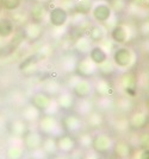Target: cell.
Here are the masks:
<instances>
[{
	"label": "cell",
	"mask_w": 149,
	"mask_h": 159,
	"mask_svg": "<svg viewBox=\"0 0 149 159\" xmlns=\"http://www.w3.org/2000/svg\"><path fill=\"white\" fill-rule=\"evenodd\" d=\"M111 61L113 62L117 70H128L135 64L136 53L131 48L121 45L113 49L111 55Z\"/></svg>",
	"instance_id": "1"
},
{
	"label": "cell",
	"mask_w": 149,
	"mask_h": 159,
	"mask_svg": "<svg viewBox=\"0 0 149 159\" xmlns=\"http://www.w3.org/2000/svg\"><path fill=\"white\" fill-rule=\"evenodd\" d=\"M37 124H38V129L37 131L41 133L43 137L59 138L60 135H62L65 133L61 121L57 119L55 115L43 114Z\"/></svg>",
	"instance_id": "2"
},
{
	"label": "cell",
	"mask_w": 149,
	"mask_h": 159,
	"mask_svg": "<svg viewBox=\"0 0 149 159\" xmlns=\"http://www.w3.org/2000/svg\"><path fill=\"white\" fill-rule=\"evenodd\" d=\"M89 17L97 24L108 25L111 20L116 18V14L113 13L108 0H93Z\"/></svg>",
	"instance_id": "3"
},
{
	"label": "cell",
	"mask_w": 149,
	"mask_h": 159,
	"mask_svg": "<svg viewBox=\"0 0 149 159\" xmlns=\"http://www.w3.org/2000/svg\"><path fill=\"white\" fill-rule=\"evenodd\" d=\"M70 20V13L67 7L63 5H54L53 7L48 8V24L53 29H61L67 27Z\"/></svg>",
	"instance_id": "4"
},
{
	"label": "cell",
	"mask_w": 149,
	"mask_h": 159,
	"mask_svg": "<svg viewBox=\"0 0 149 159\" xmlns=\"http://www.w3.org/2000/svg\"><path fill=\"white\" fill-rule=\"evenodd\" d=\"M69 87L76 99H87L93 93V84L88 79H81L74 75L69 79Z\"/></svg>",
	"instance_id": "5"
},
{
	"label": "cell",
	"mask_w": 149,
	"mask_h": 159,
	"mask_svg": "<svg viewBox=\"0 0 149 159\" xmlns=\"http://www.w3.org/2000/svg\"><path fill=\"white\" fill-rule=\"evenodd\" d=\"M108 36H110V39L113 42V44L121 47V45H125L132 38V30L128 24L117 23L112 29L108 30Z\"/></svg>",
	"instance_id": "6"
},
{
	"label": "cell",
	"mask_w": 149,
	"mask_h": 159,
	"mask_svg": "<svg viewBox=\"0 0 149 159\" xmlns=\"http://www.w3.org/2000/svg\"><path fill=\"white\" fill-rule=\"evenodd\" d=\"M98 73V66L94 64L88 56H82L76 62L74 74L81 79H89L93 77Z\"/></svg>",
	"instance_id": "7"
},
{
	"label": "cell",
	"mask_w": 149,
	"mask_h": 159,
	"mask_svg": "<svg viewBox=\"0 0 149 159\" xmlns=\"http://www.w3.org/2000/svg\"><path fill=\"white\" fill-rule=\"evenodd\" d=\"M119 86L122 88L123 93L125 94L129 98H135L137 95V88H138V84H137V76L135 74L130 73V71H127L124 73L121 76L119 79Z\"/></svg>",
	"instance_id": "8"
},
{
	"label": "cell",
	"mask_w": 149,
	"mask_h": 159,
	"mask_svg": "<svg viewBox=\"0 0 149 159\" xmlns=\"http://www.w3.org/2000/svg\"><path fill=\"white\" fill-rule=\"evenodd\" d=\"M113 147V141L105 133H99L95 137H93V144H92V150L97 152L99 156L100 154H108L110 151H112Z\"/></svg>",
	"instance_id": "9"
},
{
	"label": "cell",
	"mask_w": 149,
	"mask_h": 159,
	"mask_svg": "<svg viewBox=\"0 0 149 159\" xmlns=\"http://www.w3.org/2000/svg\"><path fill=\"white\" fill-rule=\"evenodd\" d=\"M56 145H57V150L60 154H70L76 150L78 144H76V139L72 134H62L59 138H56Z\"/></svg>",
	"instance_id": "10"
},
{
	"label": "cell",
	"mask_w": 149,
	"mask_h": 159,
	"mask_svg": "<svg viewBox=\"0 0 149 159\" xmlns=\"http://www.w3.org/2000/svg\"><path fill=\"white\" fill-rule=\"evenodd\" d=\"M25 154V147L23 145L22 138L11 137V143L5 151L6 159H23Z\"/></svg>",
	"instance_id": "11"
},
{
	"label": "cell",
	"mask_w": 149,
	"mask_h": 159,
	"mask_svg": "<svg viewBox=\"0 0 149 159\" xmlns=\"http://www.w3.org/2000/svg\"><path fill=\"white\" fill-rule=\"evenodd\" d=\"M43 135L38 131H32V129H29L25 135L22 138L23 140V145L25 147V150L32 152L36 151L38 148L42 147V143H43Z\"/></svg>",
	"instance_id": "12"
},
{
	"label": "cell",
	"mask_w": 149,
	"mask_h": 159,
	"mask_svg": "<svg viewBox=\"0 0 149 159\" xmlns=\"http://www.w3.org/2000/svg\"><path fill=\"white\" fill-rule=\"evenodd\" d=\"M40 64H41V61L37 58V56L35 53H32V55L26 56L18 66V69L25 76H32L40 71Z\"/></svg>",
	"instance_id": "13"
},
{
	"label": "cell",
	"mask_w": 149,
	"mask_h": 159,
	"mask_svg": "<svg viewBox=\"0 0 149 159\" xmlns=\"http://www.w3.org/2000/svg\"><path fill=\"white\" fill-rule=\"evenodd\" d=\"M23 33L27 42H38L43 36V25L29 20L23 26Z\"/></svg>",
	"instance_id": "14"
},
{
	"label": "cell",
	"mask_w": 149,
	"mask_h": 159,
	"mask_svg": "<svg viewBox=\"0 0 149 159\" xmlns=\"http://www.w3.org/2000/svg\"><path fill=\"white\" fill-rule=\"evenodd\" d=\"M65 132H68L69 134L79 133L82 128V120L81 116H79L76 113L67 114L61 121Z\"/></svg>",
	"instance_id": "15"
},
{
	"label": "cell",
	"mask_w": 149,
	"mask_h": 159,
	"mask_svg": "<svg viewBox=\"0 0 149 159\" xmlns=\"http://www.w3.org/2000/svg\"><path fill=\"white\" fill-rule=\"evenodd\" d=\"M93 92L98 98H112L115 88L106 77H100L93 83Z\"/></svg>",
	"instance_id": "16"
},
{
	"label": "cell",
	"mask_w": 149,
	"mask_h": 159,
	"mask_svg": "<svg viewBox=\"0 0 149 159\" xmlns=\"http://www.w3.org/2000/svg\"><path fill=\"white\" fill-rule=\"evenodd\" d=\"M129 127L132 129H142L148 126L149 124V113L147 111H136L128 118Z\"/></svg>",
	"instance_id": "17"
},
{
	"label": "cell",
	"mask_w": 149,
	"mask_h": 159,
	"mask_svg": "<svg viewBox=\"0 0 149 159\" xmlns=\"http://www.w3.org/2000/svg\"><path fill=\"white\" fill-rule=\"evenodd\" d=\"M16 33V23L12 17L0 16V39H11Z\"/></svg>",
	"instance_id": "18"
},
{
	"label": "cell",
	"mask_w": 149,
	"mask_h": 159,
	"mask_svg": "<svg viewBox=\"0 0 149 159\" xmlns=\"http://www.w3.org/2000/svg\"><path fill=\"white\" fill-rule=\"evenodd\" d=\"M108 30L105 25L103 24H93L88 27L87 30V37L91 39L93 44H100L103 40L108 38Z\"/></svg>",
	"instance_id": "19"
},
{
	"label": "cell",
	"mask_w": 149,
	"mask_h": 159,
	"mask_svg": "<svg viewBox=\"0 0 149 159\" xmlns=\"http://www.w3.org/2000/svg\"><path fill=\"white\" fill-rule=\"evenodd\" d=\"M42 115H43V113L37 107H35L31 102L23 106L21 111V119L24 120L26 124L38 122V120L42 118Z\"/></svg>",
	"instance_id": "20"
},
{
	"label": "cell",
	"mask_w": 149,
	"mask_h": 159,
	"mask_svg": "<svg viewBox=\"0 0 149 159\" xmlns=\"http://www.w3.org/2000/svg\"><path fill=\"white\" fill-rule=\"evenodd\" d=\"M47 17H48L47 5L41 4V2H36V4H34L31 6L30 12H29V18H30L31 21L42 24L43 21H47Z\"/></svg>",
	"instance_id": "21"
},
{
	"label": "cell",
	"mask_w": 149,
	"mask_h": 159,
	"mask_svg": "<svg viewBox=\"0 0 149 159\" xmlns=\"http://www.w3.org/2000/svg\"><path fill=\"white\" fill-rule=\"evenodd\" d=\"M55 100H56V103H57L60 109H62V111H70V109L74 108L76 98L73 95L72 92L66 90V92H61L55 98Z\"/></svg>",
	"instance_id": "22"
},
{
	"label": "cell",
	"mask_w": 149,
	"mask_h": 159,
	"mask_svg": "<svg viewBox=\"0 0 149 159\" xmlns=\"http://www.w3.org/2000/svg\"><path fill=\"white\" fill-rule=\"evenodd\" d=\"M87 56L97 66H100L105 61H108L110 58V55L106 52V50L100 44H93V47L91 48Z\"/></svg>",
	"instance_id": "23"
},
{
	"label": "cell",
	"mask_w": 149,
	"mask_h": 159,
	"mask_svg": "<svg viewBox=\"0 0 149 159\" xmlns=\"http://www.w3.org/2000/svg\"><path fill=\"white\" fill-rule=\"evenodd\" d=\"M7 129L11 134V137H17V138H23L25 135V133L29 131V124H26L24 120L16 119L12 120L8 125Z\"/></svg>",
	"instance_id": "24"
},
{
	"label": "cell",
	"mask_w": 149,
	"mask_h": 159,
	"mask_svg": "<svg viewBox=\"0 0 149 159\" xmlns=\"http://www.w3.org/2000/svg\"><path fill=\"white\" fill-rule=\"evenodd\" d=\"M92 47H93V43L87 37V34H81L74 40L73 49L75 52L80 56H87Z\"/></svg>",
	"instance_id": "25"
},
{
	"label": "cell",
	"mask_w": 149,
	"mask_h": 159,
	"mask_svg": "<svg viewBox=\"0 0 149 159\" xmlns=\"http://www.w3.org/2000/svg\"><path fill=\"white\" fill-rule=\"evenodd\" d=\"M74 109L75 113L79 116L85 118L92 111H94V103L89 100V98H87V99H78V101H75Z\"/></svg>",
	"instance_id": "26"
},
{
	"label": "cell",
	"mask_w": 149,
	"mask_h": 159,
	"mask_svg": "<svg viewBox=\"0 0 149 159\" xmlns=\"http://www.w3.org/2000/svg\"><path fill=\"white\" fill-rule=\"evenodd\" d=\"M42 92L49 95L50 98H56L59 94L62 92V84L60 81L56 79H48L43 86H42Z\"/></svg>",
	"instance_id": "27"
},
{
	"label": "cell",
	"mask_w": 149,
	"mask_h": 159,
	"mask_svg": "<svg viewBox=\"0 0 149 159\" xmlns=\"http://www.w3.org/2000/svg\"><path fill=\"white\" fill-rule=\"evenodd\" d=\"M54 98H50L49 95H47L46 93H43L42 90L35 93L31 98V103L34 105L35 107H37L42 113H44V111L48 108V106L50 105L51 100Z\"/></svg>",
	"instance_id": "28"
},
{
	"label": "cell",
	"mask_w": 149,
	"mask_h": 159,
	"mask_svg": "<svg viewBox=\"0 0 149 159\" xmlns=\"http://www.w3.org/2000/svg\"><path fill=\"white\" fill-rule=\"evenodd\" d=\"M78 57L74 53H65L60 57V68L65 73H74L75 66H76Z\"/></svg>",
	"instance_id": "29"
},
{
	"label": "cell",
	"mask_w": 149,
	"mask_h": 159,
	"mask_svg": "<svg viewBox=\"0 0 149 159\" xmlns=\"http://www.w3.org/2000/svg\"><path fill=\"white\" fill-rule=\"evenodd\" d=\"M112 151L117 159H129L131 157V146L127 141H118L113 144Z\"/></svg>",
	"instance_id": "30"
},
{
	"label": "cell",
	"mask_w": 149,
	"mask_h": 159,
	"mask_svg": "<svg viewBox=\"0 0 149 159\" xmlns=\"http://www.w3.org/2000/svg\"><path fill=\"white\" fill-rule=\"evenodd\" d=\"M127 12L130 16H134L135 18L140 20L149 19V7L140 6V5L134 4V2H130L127 7Z\"/></svg>",
	"instance_id": "31"
},
{
	"label": "cell",
	"mask_w": 149,
	"mask_h": 159,
	"mask_svg": "<svg viewBox=\"0 0 149 159\" xmlns=\"http://www.w3.org/2000/svg\"><path fill=\"white\" fill-rule=\"evenodd\" d=\"M73 11L79 16H89L91 10L93 6V0H74L73 1Z\"/></svg>",
	"instance_id": "32"
},
{
	"label": "cell",
	"mask_w": 149,
	"mask_h": 159,
	"mask_svg": "<svg viewBox=\"0 0 149 159\" xmlns=\"http://www.w3.org/2000/svg\"><path fill=\"white\" fill-rule=\"evenodd\" d=\"M86 119V125L91 129H97L99 127L103 126L104 124V115L100 111H92L87 116H85Z\"/></svg>",
	"instance_id": "33"
},
{
	"label": "cell",
	"mask_w": 149,
	"mask_h": 159,
	"mask_svg": "<svg viewBox=\"0 0 149 159\" xmlns=\"http://www.w3.org/2000/svg\"><path fill=\"white\" fill-rule=\"evenodd\" d=\"M41 148L47 153L49 158H53V157L59 154V150H57V145H56V138H53V137H44Z\"/></svg>",
	"instance_id": "34"
},
{
	"label": "cell",
	"mask_w": 149,
	"mask_h": 159,
	"mask_svg": "<svg viewBox=\"0 0 149 159\" xmlns=\"http://www.w3.org/2000/svg\"><path fill=\"white\" fill-rule=\"evenodd\" d=\"M117 71V68L116 66L113 64V62L111 61V58H108V61H105L103 64L100 66H98V73L102 75L103 77H110V76H112L113 74Z\"/></svg>",
	"instance_id": "35"
},
{
	"label": "cell",
	"mask_w": 149,
	"mask_h": 159,
	"mask_svg": "<svg viewBox=\"0 0 149 159\" xmlns=\"http://www.w3.org/2000/svg\"><path fill=\"white\" fill-rule=\"evenodd\" d=\"M76 144L85 150H91L93 144V135L89 132H80L76 138Z\"/></svg>",
	"instance_id": "36"
},
{
	"label": "cell",
	"mask_w": 149,
	"mask_h": 159,
	"mask_svg": "<svg viewBox=\"0 0 149 159\" xmlns=\"http://www.w3.org/2000/svg\"><path fill=\"white\" fill-rule=\"evenodd\" d=\"M113 107L119 109L121 112H128L132 108V100L129 96H121L113 101Z\"/></svg>",
	"instance_id": "37"
},
{
	"label": "cell",
	"mask_w": 149,
	"mask_h": 159,
	"mask_svg": "<svg viewBox=\"0 0 149 159\" xmlns=\"http://www.w3.org/2000/svg\"><path fill=\"white\" fill-rule=\"evenodd\" d=\"M35 55L37 56V58L41 62L48 60L53 55V47L49 43H44V44H42L41 47L37 49V51L35 52Z\"/></svg>",
	"instance_id": "38"
},
{
	"label": "cell",
	"mask_w": 149,
	"mask_h": 159,
	"mask_svg": "<svg viewBox=\"0 0 149 159\" xmlns=\"http://www.w3.org/2000/svg\"><path fill=\"white\" fill-rule=\"evenodd\" d=\"M108 4H110V6H111L115 14L127 12V7H128L127 0H108Z\"/></svg>",
	"instance_id": "39"
},
{
	"label": "cell",
	"mask_w": 149,
	"mask_h": 159,
	"mask_svg": "<svg viewBox=\"0 0 149 159\" xmlns=\"http://www.w3.org/2000/svg\"><path fill=\"white\" fill-rule=\"evenodd\" d=\"M2 10L7 12H16L22 6V0H0Z\"/></svg>",
	"instance_id": "40"
},
{
	"label": "cell",
	"mask_w": 149,
	"mask_h": 159,
	"mask_svg": "<svg viewBox=\"0 0 149 159\" xmlns=\"http://www.w3.org/2000/svg\"><path fill=\"white\" fill-rule=\"evenodd\" d=\"M113 128H115L117 132H125V131H128L129 128V121H128V118H117L115 120V122H113Z\"/></svg>",
	"instance_id": "41"
},
{
	"label": "cell",
	"mask_w": 149,
	"mask_h": 159,
	"mask_svg": "<svg viewBox=\"0 0 149 159\" xmlns=\"http://www.w3.org/2000/svg\"><path fill=\"white\" fill-rule=\"evenodd\" d=\"M137 144L140 150L149 148V132H144L137 137Z\"/></svg>",
	"instance_id": "42"
},
{
	"label": "cell",
	"mask_w": 149,
	"mask_h": 159,
	"mask_svg": "<svg viewBox=\"0 0 149 159\" xmlns=\"http://www.w3.org/2000/svg\"><path fill=\"white\" fill-rule=\"evenodd\" d=\"M98 107L100 109H110L113 107V100L111 98H98Z\"/></svg>",
	"instance_id": "43"
},
{
	"label": "cell",
	"mask_w": 149,
	"mask_h": 159,
	"mask_svg": "<svg viewBox=\"0 0 149 159\" xmlns=\"http://www.w3.org/2000/svg\"><path fill=\"white\" fill-rule=\"evenodd\" d=\"M138 32L142 37L149 38V19L141 20V23L138 25Z\"/></svg>",
	"instance_id": "44"
},
{
	"label": "cell",
	"mask_w": 149,
	"mask_h": 159,
	"mask_svg": "<svg viewBox=\"0 0 149 159\" xmlns=\"http://www.w3.org/2000/svg\"><path fill=\"white\" fill-rule=\"evenodd\" d=\"M31 159H49V157L42 148H38V150L31 152Z\"/></svg>",
	"instance_id": "45"
},
{
	"label": "cell",
	"mask_w": 149,
	"mask_h": 159,
	"mask_svg": "<svg viewBox=\"0 0 149 159\" xmlns=\"http://www.w3.org/2000/svg\"><path fill=\"white\" fill-rule=\"evenodd\" d=\"M132 159H149V148H142L132 157Z\"/></svg>",
	"instance_id": "46"
},
{
	"label": "cell",
	"mask_w": 149,
	"mask_h": 159,
	"mask_svg": "<svg viewBox=\"0 0 149 159\" xmlns=\"http://www.w3.org/2000/svg\"><path fill=\"white\" fill-rule=\"evenodd\" d=\"M82 159H100V158H99V154L97 152H94V151L91 148V150H87V151H86V153L84 154Z\"/></svg>",
	"instance_id": "47"
},
{
	"label": "cell",
	"mask_w": 149,
	"mask_h": 159,
	"mask_svg": "<svg viewBox=\"0 0 149 159\" xmlns=\"http://www.w3.org/2000/svg\"><path fill=\"white\" fill-rule=\"evenodd\" d=\"M131 2H134L136 5H140V6L149 7V0H132Z\"/></svg>",
	"instance_id": "48"
},
{
	"label": "cell",
	"mask_w": 149,
	"mask_h": 159,
	"mask_svg": "<svg viewBox=\"0 0 149 159\" xmlns=\"http://www.w3.org/2000/svg\"><path fill=\"white\" fill-rule=\"evenodd\" d=\"M51 159H68V158L66 157V156H65V154H60V153H59L57 156H55V157H53Z\"/></svg>",
	"instance_id": "49"
},
{
	"label": "cell",
	"mask_w": 149,
	"mask_h": 159,
	"mask_svg": "<svg viewBox=\"0 0 149 159\" xmlns=\"http://www.w3.org/2000/svg\"><path fill=\"white\" fill-rule=\"evenodd\" d=\"M147 112L149 113V99H148V101H147Z\"/></svg>",
	"instance_id": "50"
},
{
	"label": "cell",
	"mask_w": 149,
	"mask_h": 159,
	"mask_svg": "<svg viewBox=\"0 0 149 159\" xmlns=\"http://www.w3.org/2000/svg\"><path fill=\"white\" fill-rule=\"evenodd\" d=\"M2 13V6H1V4H0V16Z\"/></svg>",
	"instance_id": "51"
},
{
	"label": "cell",
	"mask_w": 149,
	"mask_h": 159,
	"mask_svg": "<svg viewBox=\"0 0 149 159\" xmlns=\"http://www.w3.org/2000/svg\"><path fill=\"white\" fill-rule=\"evenodd\" d=\"M1 105H2V99H1V96H0V107H1Z\"/></svg>",
	"instance_id": "52"
},
{
	"label": "cell",
	"mask_w": 149,
	"mask_h": 159,
	"mask_svg": "<svg viewBox=\"0 0 149 159\" xmlns=\"http://www.w3.org/2000/svg\"><path fill=\"white\" fill-rule=\"evenodd\" d=\"M63 1H68V2H70V1H74V0H63Z\"/></svg>",
	"instance_id": "53"
},
{
	"label": "cell",
	"mask_w": 149,
	"mask_h": 159,
	"mask_svg": "<svg viewBox=\"0 0 149 159\" xmlns=\"http://www.w3.org/2000/svg\"><path fill=\"white\" fill-rule=\"evenodd\" d=\"M148 126H149V124H148Z\"/></svg>",
	"instance_id": "54"
}]
</instances>
